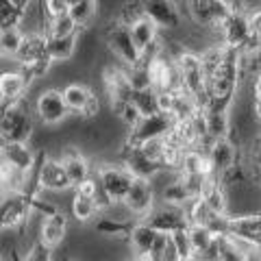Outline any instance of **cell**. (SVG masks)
<instances>
[{"label":"cell","mask_w":261,"mask_h":261,"mask_svg":"<svg viewBox=\"0 0 261 261\" xmlns=\"http://www.w3.org/2000/svg\"><path fill=\"white\" fill-rule=\"evenodd\" d=\"M187 233H190V242L194 248V259H205L209 248L216 244L218 235L209 226H202V224H190Z\"/></svg>","instance_id":"cell-24"},{"label":"cell","mask_w":261,"mask_h":261,"mask_svg":"<svg viewBox=\"0 0 261 261\" xmlns=\"http://www.w3.org/2000/svg\"><path fill=\"white\" fill-rule=\"evenodd\" d=\"M207 154L211 163H214V170H216V176H220L222 172H226L228 168H233L240 159V148L235 146V142L228 137H216L211 140L207 146Z\"/></svg>","instance_id":"cell-12"},{"label":"cell","mask_w":261,"mask_h":261,"mask_svg":"<svg viewBox=\"0 0 261 261\" xmlns=\"http://www.w3.org/2000/svg\"><path fill=\"white\" fill-rule=\"evenodd\" d=\"M259 187H261V174H259Z\"/></svg>","instance_id":"cell-45"},{"label":"cell","mask_w":261,"mask_h":261,"mask_svg":"<svg viewBox=\"0 0 261 261\" xmlns=\"http://www.w3.org/2000/svg\"><path fill=\"white\" fill-rule=\"evenodd\" d=\"M63 96H65V102H68L70 111L81 113L85 102L89 100V96H92V89L83 83H68L63 87Z\"/></svg>","instance_id":"cell-30"},{"label":"cell","mask_w":261,"mask_h":261,"mask_svg":"<svg viewBox=\"0 0 261 261\" xmlns=\"http://www.w3.org/2000/svg\"><path fill=\"white\" fill-rule=\"evenodd\" d=\"M146 222L152 224L157 231H166V233H174L176 228L190 226L187 216H185V209L166 205V202H161L159 207H154L150 214L146 216Z\"/></svg>","instance_id":"cell-13"},{"label":"cell","mask_w":261,"mask_h":261,"mask_svg":"<svg viewBox=\"0 0 261 261\" xmlns=\"http://www.w3.org/2000/svg\"><path fill=\"white\" fill-rule=\"evenodd\" d=\"M122 163L135 174V178L154 181L163 170H168L159 159H152L142 146H122Z\"/></svg>","instance_id":"cell-8"},{"label":"cell","mask_w":261,"mask_h":261,"mask_svg":"<svg viewBox=\"0 0 261 261\" xmlns=\"http://www.w3.org/2000/svg\"><path fill=\"white\" fill-rule=\"evenodd\" d=\"M100 109H102V102H100V96H96L92 92V96H89V100L85 102V107L83 111L79 113L83 120H96L98 116H100Z\"/></svg>","instance_id":"cell-38"},{"label":"cell","mask_w":261,"mask_h":261,"mask_svg":"<svg viewBox=\"0 0 261 261\" xmlns=\"http://www.w3.org/2000/svg\"><path fill=\"white\" fill-rule=\"evenodd\" d=\"M154 202H157V192L150 178H135L124 198V209L137 218H146L157 207Z\"/></svg>","instance_id":"cell-9"},{"label":"cell","mask_w":261,"mask_h":261,"mask_svg":"<svg viewBox=\"0 0 261 261\" xmlns=\"http://www.w3.org/2000/svg\"><path fill=\"white\" fill-rule=\"evenodd\" d=\"M29 89V83L20 70H5L0 74V96H3V105H9L24 98V92Z\"/></svg>","instance_id":"cell-21"},{"label":"cell","mask_w":261,"mask_h":261,"mask_svg":"<svg viewBox=\"0 0 261 261\" xmlns=\"http://www.w3.org/2000/svg\"><path fill=\"white\" fill-rule=\"evenodd\" d=\"M0 22L3 27H13L22 22V7L13 0H0Z\"/></svg>","instance_id":"cell-36"},{"label":"cell","mask_w":261,"mask_h":261,"mask_svg":"<svg viewBox=\"0 0 261 261\" xmlns=\"http://www.w3.org/2000/svg\"><path fill=\"white\" fill-rule=\"evenodd\" d=\"M13 3H15V5H20V7H22V5H24V0H13Z\"/></svg>","instance_id":"cell-44"},{"label":"cell","mask_w":261,"mask_h":261,"mask_svg":"<svg viewBox=\"0 0 261 261\" xmlns=\"http://www.w3.org/2000/svg\"><path fill=\"white\" fill-rule=\"evenodd\" d=\"M79 3H81V0H68V5H70V7H74V5H79Z\"/></svg>","instance_id":"cell-43"},{"label":"cell","mask_w":261,"mask_h":261,"mask_svg":"<svg viewBox=\"0 0 261 261\" xmlns=\"http://www.w3.org/2000/svg\"><path fill=\"white\" fill-rule=\"evenodd\" d=\"M252 111H255V118H257V122L261 124V100H252Z\"/></svg>","instance_id":"cell-42"},{"label":"cell","mask_w":261,"mask_h":261,"mask_svg":"<svg viewBox=\"0 0 261 261\" xmlns=\"http://www.w3.org/2000/svg\"><path fill=\"white\" fill-rule=\"evenodd\" d=\"M53 250L48 244H44L42 240H37L33 246L27 250V259L29 261H48V259H53Z\"/></svg>","instance_id":"cell-37"},{"label":"cell","mask_w":261,"mask_h":261,"mask_svg":"<svg viewBox=\"0 0 261 261\" xmlns=\"http://www.w3.org/2000/svg\"><path fill=\"white\" fill-rule=\"evenodd\" d=\"M79 24L76 20L68 13H61L57 15V18H50L48 20V27H46V33L48 35H55V37H63V35H74V33H79Z\"/></svg>","instance_id":"cell-31"},{"label":"cell","mask_w":261,"mask_h":261,"mask_svg":"<svg viewBox=\"0 0 261 261\" xmlns=\"http://www.w3.org/2000/svg\"><path fill=\"white\" fill-rule=\"evenodd\" d=\"M205 118H207V130L209 137H228L233 130L231 124V109H218V107H207L205 109Z\"/></svg>","instance_id":"cell-23"},{"label":"cell","mask_w":261,"mask_h":261,"mask_svg":"<svg viewBox=\"0 0 261 261\" xmlns=\"http://www.w3.org/2000/svg\"><path fill=\"white\" fill-rule=\"evenodd\" d=\"M185 216L190 224H202V226H211V222L218 218V214L209 209V205L200 196H194V198L185 205Z\"/></svg>","instance_id":"cell-29"},{"label":"cell","mask_w":261,"mask_h":261,"mask_svg":"<svg viewBox=\"0 0 261 261\" xmlns=\"http://www.w3.org/2000/svg\"><path fill=\"white\" fill-rule=\"evenodd\" d=\"M98 13V0H81L79 5L70 7V15L76 20L79 27H85L94 20V15Z\"/></svg>","instance_id":"cell-34"},{"label":"cell","mask_w":261,"mask_h":261,"mask_svg":"<svg viewBox=\"0 0 261 261\" xmlns=\"http://www.w3.org/2000/svg\"><path fill=\"white\" fill-rule=\"evenodd\" d=\"M233 9L224 0H190V18L196 27H209L211 22L231 15Z\"/></svg>","instance_id":"cell-14"},{"label":"cell","mask_w":261,"mask_h":261,"mask_svg":"<svg viewBox=\"0 0 261 261\" xmlns=\"http://www.w3.org/2000/svg\"><path fill=\"white\" fill-rule=\"evenodd\" d=\"M61 161H63L65 170H68L72 187H79L81 183L92 176V166H89L87 157L79 148H65V152L61 154Z\"/></svg>","instance_id":"cell-18"},{"label":"cell","mask_w":261,"mask_h":261,"mask_svg":"<svg viewBox=\"0 0 261 261\" xmlns=\"http://www.w3.org/2000/svg\"><path fill=\"white\" fill-rule=\"evenodd\" d=\"M33 216L31 196L22 192H5L3 202H0V224L3 231H13L22 224L29 222Z\"/></svg>","instance_id":"cell-6"},{"label":"cell","mask_w":261,"mask_h":261,"mask_svg":"<svg viewBox=\"0 0 261 261\" xmlns=\"http://www.w3.org/2000/svg\"><path fill=\"white\" fill-rule=\"evenodd\" d=\"M159 198H161V202H166V205H172V207H178V209H185L187 202L194 198V194L187 190V185L183 183V178L178 176V172H176V176L172 178V181L163 185V190H161V194H159Z\"/></svg>","instance_id":"cell-22"},{"label":"cell","mask_w":261,"mask_h":261,"mask_svg":"<svg viewBox=\"0 0 261 261\" xmlns=\"http://www.w3.org/2000/svg\"><path fill=\"white\" fill-rule=\"evenodd\" d=\"M3 163H9L11 168L33 174L37 170V154L31 148L29 142H3Z\"/></svg>","instance_id":"cell-11"},{"label":"cell","mask_w":261,"mask_h":261,"mask_svg":"<svg viewBox=\"0 0 261 261\" xmlns=\"http://www.w3.org/2000/svg\"><path fill=\"white\" fill-rule=\"evenodd\" d=\"M157 228H154L152 224H148L144 220V222H135L133 226H130V233H128V248L130 252H133V257L137 259H150V250H152V244H154V238H157Z\"/></svg>","instance_id":"cell-16"},{"label":"cell","mask_w":261,"mask_h":261,"mask_svg":"<svg viewBox=\"0 0 261 261\" xmlns=\"http://www.w3.org/2000/svg\"><path fill=\"white\" fill-rule=\"evenodd\" d=\"M130 222H126L124 218H109V216H102L100 220H96L94 224V233L102 235V238H116V240H122V238H128L130 233Z\"/></svg>","instance_id":"cell-26"},{"label":"cell","mask_w":261,"mask_h":261,"mask_svg":"<svg viewBox=\"0 0 261 261\" xmlns=\"http://www.w3.org/2000/svg\"><path fill=\"white\" fill-rule=\"evenodd\" d=\"M98 214H100V207H98L96 198L74 192V198H72V216H74L76 222L87 224V222H92L94 216H98Z\"/></svg>","instance_id":"cell-28"},{"label":"cell","mask_w":261,"mask_h":261,"mask_svg":"<svg viewBox=\"0 0 261 261\" xmlns=\"http://www.w3.org/2000/svg\"><path fill=\"white\" fill-rule=\"evenodd\" d=\"M35 113L39 122H44L46 126H57L68 120L70 107L65 102L63 89H57V87L42 89L35 98Z\"/></svg>","instance_id":"cell-5"},{"label":"cell","mask_w":261,"mask_h":261,"mask_svg":"<svg viewBox=\"0 0 261 261\" xmlns=\"http://www.w3.org/2000/svg\"><path fill=\"white\" fill-rule=\"evenodd\" d=\"M200 198L207 202L209 209L218 216H228L231 211V202H228V190L218 176H209L205 185H202Z\"/></svg>","instance_id":"cell-17"},{"label":"cell","mask_w":261,"mask_h":261,"mask_svg":"<svg viewBox=\"0 0 261 261\" xmlns=\"http://www.w3.org/2000/svg\"><path fill=\"white\" fill-rule=\"evenodd\" d=\"M35 124L29 113V105L24 98L9 105H3V116H0V137L3 142H29Z\"/></svg>","instance_id":"cell-1"},{"label":"cell","mask_w":261,"mask_h":261,"mask_svg":"<svg viewBox=\"0 0 261 261\" xmlns=\"http://www.w3.org/2000/svg\"><path fill=\"white\" fill-rule=\"evenodd\" d=\"M35 181L44 192H68L74 190L61 157H44L35 170Z\"/></svg>","instance_id":"cell-7"},{"label":"cell","mask_w":261,"mask_h":261,"mask_svg":"<svg viewBox=\"0 0 261 261\" xmlns=\"http://www.w3.org/2000/svg\"><path fill=\"white\" fill-rule=\"evenodd\" d=\"M96 176L116 205L124 202L130 185L135 181V174L130 172L124 163H120V166H116V163H100V166L96 168Z\"/></svg>","instance_id":"cell-4"},{"label":"cell","mask_w":261,"mask_h":261,"mask_svg":"<svg viewBox=\"0 0 261 261\" xmlns=\"http://www.w3.org/2000/svg\"><path fill=\"white\" fill-rule=\"evenodd\" d=\"M44 11L48 18H57L61 13H68L70 5H68V0H44Z\"/></svg>","instance_id":"cell-39"},{"label":"cell","mask_w":261,"mask_h":261,"mask_svg":"<svg viewBox=\"0 0 261 261\" xmlns=\"http://www.w3.org/2000/svg\"><path fill=\"white\" fill-rule=\"evenodd\" d=\"M170 238H172V244H174V248H176L178 261H192L194 259V248H192V242H190L187 226L185 228H176L174 233H170Z\"/></svg>","instance_id":"cell-35"},{"label":"cell","mask_w":261,"mask_h":261,"mask_svg":"<svg viewBox=\"0 0 261 261\" xmlns=\"http://www.w3.org/2000/svg\"><path fill=\"white\" fill-rule=\"evenodd\" d=\"M105 44H107L109 53L116 57L122 65H135L140 63L142 50L137 48L133 35H130V27L120 20H113L105 29Z\"/></svg>","instance_id":"cell-2"},{"label":"cell","mask_w":261,"mask_h":261,"mask_svg":"<svg viewBox=\"0 0 261 261\" xmlns=\"http://www.w3.org/2000/svg\"><path fill=\"white\" fill-rule=\"evenodd\" d=\"M79 39H81V29L74 35H63V37L48 35L46 50L55 63H68V61H72V57L79 50Z\"/></svg>","instance_id":"cell-19"},{"label":"cell","mask_w":261,"mask_h":261,"mask_svg":"<svg viewBox=\"0 0 261 261\" xmlns=\"http://www.w3.org/2000/svg\"><path fill=\"white\" fill-rule=\"evenodd\" d=\"M252 168L257 170V174H261V140H257L255 150H252Z\"/></svg>","instance_id":"cell-40"},{"label":"cell","mask_w":261,"mask_h":261,"mask_svg":"<svg viewBox=\"0 0 261 261\" xmlns=\"http://www.w3.org/2000/svg\"><path fill=\"white\" fill-rule=\"evenodd\" d=\"M250 92H252V98L261 100V72H257V74L252 76V87H250Z\"/></svg>","instance_id":"cell-41"},{"label":"cell","mask_w":261,"mask_h":261,"mask_svg":"<svg viewBox=\"0 0 261 261\" xmlns=\"http://www.w3.org/2000/svg\"><path fill=\"white\" fill-rule=\"evenodd\" d=\"M159 31L161 29L148 18V15H142L137 22L130 24V35H133V39H135V44H137L140 50H144V48H148V46H152L154 42H157Z\"/></svg>","instance_id":"cell-25"},{"label":"cell","mask_w":261,"mask_h":261,"mask_svg":"<svg viewBox=\"0 0 261 261\" xmlns=\"http://www.w3.org/2000/svg\"><path fill=\"white\" fill-rule=\"evenodd\" d=\"M174 126L172 113L157 111L150 116H144L140 120V124H135L133 128H126L124 142L122 146H142L148 140H157V137H166Z\"/></svg>","instance_id":"cell-3"},{"label":"cell","mask_w":261,"mask_h":261,"mask_svg":"<svg viewBox=\"0 0 261 261\" xmlns=\"http://www.w3.org/2000/svg\"><path fill=\"white\" fill-rule=\"evenodd\" d=\"M24 37H27V31H24L20 24L3 27V31H0V50H3V57L13 59L24 44Z\"/></svg>","instance_id":"cell-27"},{"label":"cell","mask_w":261,"mask_h":261,"mask_svg":"<svg viewBox=\"0 0 261 261\" xmlns=\"http://www.w3.org/2000/svg\"><path fill=\"white\" fill-rule=\"evenodd\" d=\"M46 44H48V33H42V31H31L27 33V37H24V44L22 48L18 50V55L13 57V61L22 65V63H31L39 59V57L48 55L46 50Z\"/></svg>","instance_id":"cell-20"},{"label":"cell","mask_w":261,"mask_h":261,"mask_svg":"<svg viewBox=\"0 0 261 261\" xmlns=\"http://www.w3.org/2000/svg\"><path fill=\"white\" fill-rule=\"evenodd\" d=\"M130 100H133L144 116H150V113H157L159 111V105H157V89L148 87V89H135L130 94Z\"/></svg>","instance_id":"cell-33"},{"label":"cell","mask_w":261,"mask_h":261,"mask_svg":"<svg viewBox=\"0 0 261 261\" xmlns=\"http://www.w3.org/2000/svg\"><path fill=\"white\" fill-rule=\"evenodd\" d=\"M65 235H68V218H65V214L61 209L39 220L37 240H42L50 248H57L59 244H63Z\"/></svg>","instance_id":"cell-15"},{"label":"cell","mask_w":261,"mask_h":261,"mask_svg":"<svg viewBox=\"0 0 261 261\" xmlns=\"http://www.w3.org/2000/svg\"><path fill=\"white\" fill-rule=\"evenodd\" d=\"M126 79L130 89H148L152 87V74L150 68L146 63H135V65H126Z\"/></svg>","instance_id":"cell-32"},{"label":"cell","mask_w":261,"mask_h":261,"mask_svg":"<svg viewBox=\"0 0 261 261\" xmlns=\"http://www.w3.org/2000/svg\"><path fill=\"white\" fill-rule=\"evenodd\" d=\"M142 7L161 31H176L181 27V11L174 0H142Z\"/></svg>","instance_id":"cell-10"}]
</instances>
